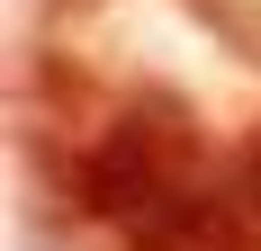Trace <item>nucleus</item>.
I'll list each match as a JSON object with an SVG mask.
<instances>
[{
	"instance_id": "obj_1",
	"label": "nucleus",
	"mask_w": 261,
	"mask_h": 251,
	"mask_svg": "<svg viewBox=\"0 0 261 251\" xmlns=\"http://www.w3.org/2000/svg\"><path fill=\"white\" fill-rule=\"evenodd\" d=\"M225 171L198 135V108L180 90H126L72 152V206L90 225H117V233H144L153 215H171L180 198H198L207 179Z\"/></svg>"
},
{
	"instance_id": "obj_2",
	"label": "nucleus",
	"mask_w": 261,
	"mask_h": 251,
	"mask_svg": "<svg viewBox=\"0 0 261 251\" xmlns=\"http://www.w3.org/2000/svg\"><path fill=\"white\" fill-rule=\"evenodd\" d=\"M189 9H198L207 27H225V36L243 45V63H261V9L252 0H189Z\"/></svg>"
},
{
	"instance_id": "obj_3",
	"label": "nucleus",
	"mask_w": 261,
	"mask_h": 251,
	"mask_svg": "<svg viewBox=\"0 0 261 251\" xmlns=\"http://www.w3.org/2000/svg\"><path fill=\"white\" fill-rule=\"evenodd\" d=\"M225 179H234V198H243V215L261 225V117L243 125V144H234V162H225Z\"/></svg>"
}]
</instances>
